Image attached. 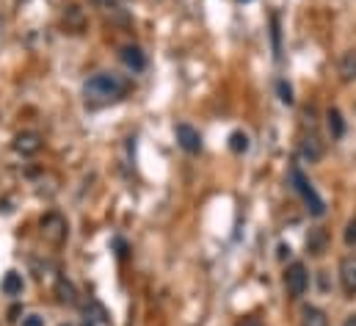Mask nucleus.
Wrapping results in <instances>:
<instances>
[{"label": "nucleus", "mask_w": 356, "mask_h": 326, "mask_svg": "<svg viewBox=\"0 0 356 326\" xmlns=\"http://www.w3.org/2000/svg\"><path fill=\"white\" fill-rule=\"evenodd\" d=\"M130 91V80L116 72H97L83 83V97L89 105H108Z\"/></svg>", "instance_id": "nucleus-1"}, {"label": "nucleus", "mask_w": 356, "mask_h": 326, "mask_svg": "<svg viewBox=\"0 0 356 326\" xmlns=\"http://www.w3.org/2000/svg\"><path fill=\"white\" fill-rule=\"evenodd\" d=\"M39 233H42L44 244H50V246H61V244L69 238V221H66L61 213L50 210V213H44V216L39 219Z\"/></svg>", "instance_id": "nucleus-2"}, {"label": "nucleus", "mask_w": 356, "mask_h": 326, "mask_svg": "<svg viewBox=\"0 0 356 326\" xmlns=\"http://www.w3.org/2000/svg\"><path fill=\"white\" fill-rule=\"evenodd\" d=\"M290 177H293V183H296V191L304 197L307 210H310L312 216H323V213H326V205H323V199L315 194V188H312V185H310V180L301 174V169H299V166H293V169H290Z\"/></svg>", "instance_id": "nucleus-3"}, {"label": "nucleus", "mask_w": 356, "mask_h": 326, "mask_svg": "<svg viewBox=\"0 0 356 326\" xmlns=\"http://www.w3.org/2000/svg\"><path fill=\"white\" fill-rule=\"evenodd\" d=\"M285 288H287V293L293 299H301L307 293V288H310V271H307L304 263H290L285 269Z\"/></svg>", "instance_id": "nucleus-4"}, {"label": "nucleus", "mask_w": 356, "mask_h": 326, "mask_svg": "<svg viewBox=\"0 0 356 326\" xmlns=\"http://www.w3.org/2000/svg\"><path fill=\"white\" fill-rule=\"evenodd\" d=\"M11 147H14V152H17V155L30 158V155H36V152L42 150V136H39V133H33V130L17 133V136H14V141H11Z\"/></svg>", "instance_id": "nucleus-5"}, {"label": "nucleus", "mask_w": 356, "mask_h": 326, "mask_svg": "<svg viewBox=\"0 0 356 326\" xmlns=\"http://www.w3.org/2000/svg\"><path fill=\"white\" fill-rule=\"evenodd\" d=\"M119 61H122L130 72H141V69H147V55H144V50H141V47H136V44H125V47L119 50Z\"/></svg>", "instance_id": "nucleus-6"}, {"label": "nucleus", "mask_w": 356, "mask_h": 326, "mask_svg": "<svg viewBox=\"0 0 356 326\" xmlns=\"http://www.w3.org/2000/svg\"><path fill=\"white\" fill-rule=\"evenodd\" d=\"M323 152H326V147H323V141H321L318 133H310V136L301 138V158H304V161L318 163V161L323 158Z\"/></svg>", "instance_id": "nucleus-7"}, {"label": "nucleus", "mask_w": 356, "mask_h": 326, "mask_svg": "<svg viewBox=\"0 0 356 326\" xmlns=\"http://www.w3.org/2000/svg\"><path fill=\"white\" fill-rule=\"evenodd\" d=\"M177 141H179V147L185 150V152H199L202 150V136H199V130H193L190 125H177Z\"/></svg>", "instance_id": "nucleus-8"}, {"label": "nucleus", "mask_w": 356, "mask_h": 326, "mask_svg": "<svg viewBox=\"0 0 356 326\" xmlns=\"http://www.w3.org/2000/svg\"><path fill=\"white\" fill-rule=\"evenodd\" d=\"M340 285L348 296H356V257L340 260Z\"/></svg>", "instance_id": "nucleus-9"}, {"label": "nucleus", "mask_w": 356, "mask_h": 326, "mask_svg": "<svg viewBox=\"0 0 356 326\" xmlns=\"http://www.w3.org/2000/svg\"><path fill=\"white\" fill-rule=\"evenodd\" d=\"M337 75L343 83H354L356 80V50H346L337 61Z\"/></svg>", "instance_id": "nucleus-10"}, {"label": "nucleus", "mask_w": 356, "mask_h": 326, "mask_svg": "<svg viewBox=\"0 0 356 326\" xmlns=\"http://www.w3.org/2000/svg\"><path fill=\"white\" fill-rule=\"evenodd\" d=\"M326 244H329V233L323 230V227H315V230H310V235H307V252L310 255H323L326 252Z\"/></svg>", "instance_id": "nucleus-11"}, {"label": "nucleus", "mask_w": 356, "mask_h": 326, "mask_svg": "<svg viewBox=\"0 0 356 326\" xmlns=\"http://www.w3.org/2000/svg\"><path fill=\"white\" fill-rule=\"evenodd\" d=\"M326 127H329V136L332 138H343L346 136V119L337 108H329L326 111Z\"/></svg>", "instance_id": "nucleus-12"}, {"label": "nucleus", "mask_w": 356, "mask_h": 326, "mask_svg": "<svg viewBox=\"0 0 356 326\" xmlns=\"http://www.w3.org/2000/svg\"><path fill=\"white\" fill-rule=\"evenodd\" d=\"M22 288H25V282H22V274H17V271H8V274L3 277V282H0V291H3L6 296H19Z\"/></svg>", "instance_id": "nucleus-13"}, {"label": "nucleus", "mask_w": 356, "mask_h": 326, "mask_svg": "<svg viewBox=\"0 0 356 326\" xmlns=\"http://www.w3.org/2000/svg\"><path fill=\"white\" fill-rule=\"evenodd\" d=\"M301 326H329V318H326V313L321 310V307H304L301 310Z\"/></svg>", "instance_id": "nucleus-14"}, {"label": "nucleus", "mask_w": 356, "mask_h": 326, "mask_svg": "<svg viewBox=\"0 0 356 326\" xmlns=\"http://www.w3.org/2000/svg\"><path fill=\"white\" fill-rule=\"evenodd\" d=\"M55 296L61 305H75L78 302V293H75V285L69 280H58L55 282Z\"/></svg>", "instance_id": "nucleus-15"}, {"label": "nucleus", "mask_w": 356, "mask_h": 326, "mask_svg": "<svg viewBox=\"0 0 356 326\" xmlns=\"http://www.w3.org/2000/svg\"><path fill=\"white\" fill-rule=\"evenodd\" d=\"M229 150H232L235 155L249 152V136H246V133H240V130H235V133L229 136Z\"/></svg>", "instance_id": "nucleus-16"}, {"label": "nucleus", "mask_w": 356, "mask_h": 326, "mask_svg": "<svg viewBox=\"0 0 356 326\" xmlns=\"http://www.w3.org/2000/svg\"><path fill=\"white\" fill-rule=\"evenodd\" d=\"M64 19H66V22L75 28V33L83 28V11H80L78 6H69V8H66V14H64Z\"/></svg>", "instance_id": "nucleus-17"}, {"label": "nucleus", "mask_w": 356, "mask_h": 326, "mask_svg": "<svg viewBox=\"0 0 356 326\" xmlns=\"http://www.w3.org/2000/svg\"><path fill=\"white\" fill-rule=\"evenodd\" d=\"M94 8H103V11H116V8H122L127 0H89Z\"/></svg>", "instance_id": "nucleus-18"}, {"label": "nucleus", "mask_w": 356, "mask_h": 326, "mask_svg": "<svg viewBox=\"0 0 356 326\" xmlns=\"http://www.w3.org/2000/svg\"><path fill=\"white\" fill-rule=\"evenodd\" d=\"M343 241H346V246H356V219H351V221L346 224V233H343Z\"/></svg>", "instance_id": "nucleus-19"}, {"label": "nucleus", "mask_w": 356, "mask_h": 326, "mask_svg": "<svg viewBox=\"0 0 356 326\" xmlns=\"http://www.w3.org/2000/svg\"><path fill=\"white\" fill-rule=\"evenodd\" d=\"M279 100H282L285 105H293V91H290V86H287L285 80H279Z\"/></svg>", "instance_id": "nucleus-20"}, {"label": "nucleus", "mask_w": 356, "mask_h": 326, "mask_svg": "<svg viewBox=\"0 0 356 326\" xmlns=\"http://www.w3.org/2000/svg\"><path fill=\"white\" fill-rule=\"evenodd\" d=\"M19 326H44V318H42V316H36V313H30V316H22Z\"/></svg>", "instance_id": "nucleus-21"}, {"label": "nucleus", "mask_w": 356, "mask_h": 326, "mask_svg": "<svg viewBox=\"0 0 356 326\" xmlns=\"http://www.w3.org/2000/svg\"><path fill=\"white\" fill-rule=\"evenodd\" d=\"M238 326H262V321H260V318H243Z\"/></svg>", "instance_id": "nucleus-22"}, {"label": "nucleus", "mask_w": 356, "mask_h": 326, "mask_svg": "<svg viewBox=\"0 0 356 326\" xmlns=\"http://www.w3.org/2000/svg\"><path fill=\"white\" fill-rule=\"evenodd\" d=\"M285 255H290V246L282 244V246H279V260H285Z\"/></svg>", "instance_id": "nucleus-23"}, {"label": "nucleus", "mask_w": 356, "mask_h": 326, "mask_svg": "<svg viewBox=\"0 0 356 326\" xmlns=\"http://www.w3.org/2000/svg\"><path fill=\"white\" fill-rule=\"evenodd\" d=\"M343 326H356V313H354V316H348V318L343 321Z\"/></svg>", "instance_id": "nucleus-24"}, {"label": "nucleus", "mask_w": 356, "mask_h": 326, "mask_svg": "<svg viewBox=\"0 0 356 326\" xmlns=\"http://www.w3.org/2000/svg\"><path fill=\"white\" fill-rule=\"evenodd\" d=\"M83 326H94V324H91V321H86V324H83Z\"/></svg>", "instance_id": "nucleus-25"}, {"label": "nucleus", "mask_w": 356, "mask_h": 326, "mask_svg": "<svg viewBox=\"0 0 356 326\" xmlns=\"http://www.w3.org/2000/svg\"><path fill=\"white\" fill-rule=\"evenodd\" d=\"M61 326H75V324H61Z\"/></svg>", "instance_id": "nucleus-26"}]
</instances>
